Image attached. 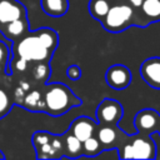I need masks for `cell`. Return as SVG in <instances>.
<instances>
[{
	"label": "cell",
	"instance_id": "22",
	"mask_svg": "<svg viewBox=\"0 0 160 160\" xmlns=\"http://www.w3.org/2000/svg\"><path fill=\"white\" fill-rule=\"evenodd\" d=\"M10 55H11V52H10L9 46L4 41L0 40V64H4L8 66V62L10 60Z\"/></svg>",
	"mask_w": 160,
	"mask_h": 160
},
{
	"label": "cell",
	"instance_id": "26",
	"mask_svg": "<svg viewBox=\"0 0 160 160\" xmlns=\"http://www.w3.org/2000/svg\"><path fill=\"white\" fill-rule=\"evenodd\" d=\"M126 0H112V2H125Z\"/></svg>",
	"mask_w": 160,
	"mask_h": 160
},
{
	"label": "cell",
	"instance_id": "2",
	"mask_svg": "<svg viewBox=\"0 0 160 160\" xmlns=\"http://www.w3.org/2000/svg\"><path fill=\"white\" fill-rule=\"evenodd\" d=\"M44 112L51 116H60L66 114L71 108L82 104L81 99L76 96L72 90L61 82H51L44 85Z\"/></svg>",
	"mask_w": 160,
	"mask_h": 160
},
{
	"label": "cell",
	"instance_id": "12",
	"mask_svg": "<svg viewBox=\"0 0 160 160\" xmlns=\"http://www.w3.org/2000/svg\"><path fill=\"white\" fill-rule=\"evenodd\" d=\"M42 88H34L26 91L21 105L22 108H25L29 111H42L44 112V91Z\"/></svg>",
	"mask_w": 160,
	"mask_h": 160
},
{
	"label": "cell",
	"instance_id": "23",
	"mask_svg": "<svg viewBox=\"0 0 160 160\" xmlns=\"http://www.w3.org/2000/svg\"><path fill=\"white\" fill-rule=\"evenodd\" d=\"M66 76L72 80V81H76L81 78V69L79 65L74 64V65H70L68 69H66Z\"/></svg>",
	"mask_w": 160,
	"mask_h": 160
},
{
	"label": "cell",
	"instance_id": "7",
	"mask_svg": "<svg viewBox=\"0 0 160 160\" xmlns=\"http://www.w3.org/2000/svg\"><path fill=\"white\" fill-rule=\"evenodd\" d=\"M28 19L26 8L18 0H0V31L8 24Z\"/></svg>",
	"mask_w": 160,
	"mask_h": 160
},
{
	"label": "cell",
	"instance_id": "24",
	"mask_svg": "<svg viewBox=\"0 0 160 160\" xmlns=\"http://www.w3.org/2000/svg\"><path fill=\"white\" fill-rule=\"evenodd\" d=\"M6 65H4V64H0V84L2 82V80L6 78V76H9L8 74H6Z\"/></svg>",
	"mask_w": 160,
	"mask_h": 160
},
{
	"label": "cell",
	"instance_id": "5",
	"mask_svg": "<svg viewBox=\"0 0 160 160\" xmlns=\"http://www.w3.org/2000/svg\"><path fill=\"white\" fill-rule=\"evenodd\" d=\"M124 115L122 105L114 99H104L96 108L98 125H118Z\"/></svg>",
	"mask_w": 160,
	"mask_h": 160
},
{
	"label": "cell",
	"instance_id": "20",
	"mask_svg": "<svg viewBox=\"0 0 160 160\" xmlns=\"http://www.w3.org/2000/svg\"><path fill=\"white\" fill-rule=\"evenodd\" d=\"M50 132L48 131H35L32 134V138H31V142L34 145V148H39L46 142L50 141Z\"/></svg>",
	"mask_w": 160,
	"mask_h": 160
},
{
	"label": "cell",
	"instance_id": "9",
	"mask_svg": "<svg viewBox=\"0 0 160 160\" xmlns=\"http://www.w3.org/2000/svg\"><path fill=\"white\" fill-rule=\"evenodd\" d=\"M95 135L104 149H115L124 139L125 132L119 129L118 125H99V128H96Z\"/></svg>",
	"mask_w": 160,
	"mask_h": 160
},
{
	"label": "cell",
	"instance_id": "8",
	"mask_svg": "<svg viewBox=\"0 0 160 160\" xmlns=\"http://www.w3.org/2000/svg\"><path fill=\"white\" fill-rule=\"evenodd\" d=\"M131 71L122 64L111 65L105 74L106 84L115 90H124L131 82Z\"/></svg>",
	"mask_w": 160,
	"mask_h": 160
},
{
	"label": "cell",
	"instance_id": "1",
	"mask_svg": "<svg viewBox=\"0 0 160 160\" xmlns=\"http://www.w3.org/2000/svg\"><path fill=\"white\" fill-rule=\"evenodd\" d=\"M58 32L50 28L28 31L21 39L12 42V58H20L29 64L51 60L58 48Z\"/></svg>",
	"mask_w": 160,
	"mask_h": 160
},
{
	"label": "cell",
	"instance_id": "27",
	"mask_svg": "<svg viewBox=\"0 0 160 160\" xmlns=\"http://www.w3.org/2000/svg\"><path fill=\"white\" fill-rule=\"evenodd\" d=\"M0 159H5V155L2 154V151L0 150Z\"/></svg>",
	"mask_w": 160,
	"mask_h": 160
},
{
	"label": "cell",
	"instance_id": "3",
	"mask_svg": "<svg viewBox=\"0 0 160 160\" xmlns=\"http://www.w3.org/2000/svg\"><path fill=\"white\" fill-rule=\"evenodd\" d=\"M118 156L120 159H155L156 144L152 140V135L136 132L134 135L125 134L124 139L119 144Z\"/></svg>",
	"mask_w": 160,
	"mask_h": 160
},
{
	"label": "cell",
	"instance_id": "10",
	"mask_svg": "<svg viewBox=\"0 0 160 160\" xmlns=\"http://www.w3.org/2000/svg\"><path fill=\"white\" fill-rule=\"evenodd\" d=\"M142 80L154 89H160V58L152 56L144 60L140 65Z\"/></svg>",
	"mask_w": 160,
	"mask_h": 160
},
{
	"label": "cell",
	"instance_id": "16",
	"mask_svg": "<svg viewBox=\"0 0 160 160\" xmlns=\"http://www.w3.org/2000/svg\"><path fill=\"white\" fill-rule=\"evenodd\" d=\"M112 4H114L112 0H90L88 4V9L90 15L95 20L101 21L110 10Z\"/></svg>",
	"mask_w": 160,
	"mask_h": 160
},
{
	"label": "cell",
	"instance_id": "17",
	"mask_svg": "<svg viewBox=\"0 0 160 160\" xmlns=\"http://www.w3.org/2000/svg\"><path fill=\"white\" fill-rule=\"evenodd\" d=\"M101 150H104V148L96 135H92L85 141H82V156L95 158L99 152H101Z\"/></svg>",
	"mask_w": 160,
	"mask_h": 160
},
{
	"label": "cell",
	"instance_id": "11",
	"mask_svg": "<svg viewBox=\"0 0 160 160\" xmlns=\"http://www.w3.org/2000/svg\"><path fill=\"white\" fill-rule=\"evenodd\" d=\"M98 122H95L89 116H79L70 124L69 131H71L81 142L89 139L90 136L95 135Z\"/></svg>",
	"mask_w": 160,
	"mask_h": 160
},
{
	"label": "cell",
	"instance_id": "14",
	"mask_svg": "<svg viewBox=\"0 0 160 160\" xmlns=\"http://www.w3.org/2000/svg\"><path fill=\"white\" fill-rule=\"evenodd\" d=\"M64 136V158H79L82 156V142L71 132L66 131Z\"/></svg>",
	"mask_w": 160,
	"mask_h": 160
},
{
	"label": "cell",
	"instance_id": "15",
	"mask_svg": "<svg viewBox=\"0 0 160 160\" xmlns=\"http://www.w3.org/2000/svg\"><path fill=\"white\" fill-rule=\"evenodd\" d=\"M42 11L52 18L64 16L69 10V0H40Z\"/></svg>",
	"mask_w": 160,
	"mask_h": 160
},
{
	"label": "cell",
	"instance_id": "18",
	"mask_svg": "<svg viewBox=\"0 0 160 160\" xmlns=\"http://www.w3.org/2000/svg\"><path fill=\"white\" fill-rule=\"evenodd\" d=\"M35 150H36L38 159H60V158H62L60 155V152H58L54 149V146L50 144V141L39 148H35Z\"/></svg>",
	"mask_w": 160,
	"mask_h": 160
},
{
	"label": "cell",
	"instance_id": "19",
	"mask_svg": "<svg viewBox=\"0 0 160 160\" xmlns=\"http://www.w3.org/2000/svg\"><path fill=\"white\" fill-rule=\"evenodd\" d=\"M14 101L10 99V96L8 95V92L0 88V119L4 118L11 109Z\"/></svg>",
	"mask_w": 160,
	"mask_h": 160
},
{
	"label": "cell",
	"instance_id": "6",
	"mask_svg": "<svg viewBox=\"0 0 160 160\" xmlns=\"http://www.w3.org/2000/svg\"><path fill=\"white\" fill-rule=\"evenodd\" d=\"M160 124V114L154 109H142L136 112L134 118V126L136 132L152 135L158 131Z\"/></svg>",
	"mask_w": 160,
	"mask_h": 160
},
{
	"label": "cell",
	"instance_id": "28",
	"mask_svg": "<svg viewBox=\"0 0 160 160\" xmlns=\"http://www.w3.org/2000/svg\"><path fill=\"white\" fill-rule=\"evenodd\" d=\"M159 135H160V124H159V128H158V131H156Z\"/></svg>",
	"mask_w": 160,
	"mask_h": 160
},
{
	"label": "cell",
	"instance_id": "4",
	"mask_svg": "<svg viewBox=\"0 0 160 160\" xmlns=\"http://www.w3.org/2000/svg\"><path fill=\"white\" fill-rule=\"evenodd\" d=\"M100 22L102 28L109 32H121L130 26H139L140 19L138 9H134L125 1L114 2Z\"/></svg>",
	"mask_w": 160,
	"mask_h": 160
},
{
	"label": "cell",
	"instance_id": "25",
	"mask_svg": "<svg viewBox=\"0 0 160 160\" xmlns=\"http://www.w3.org/2000/svg\"><path fill=\"white\" fill-rule=\"evenodd\" d=\"M142 1H144V0H126V2H128V4H130L134 9H139V8L141 6Z\"/></svg>",
	"mask_w": 160,
	"mask_h": 160
},
{
	"label": "cell",
	"instance_id": "21",
	"mask_svg": "<svg viewBox=\"0 0 160 160\" xmlns=\"http://www.w3.org/2000/svg\"><path fill=\"white\" fill-rule=\"evenodd\" d=\"M50 144L54 146V149L60 152V155L64 158V136L62 135H50Z\"/></svg>",
	"mask_w": 160,
	"mask_h": 160
},
{
	"label": "cell",
	"instance_id": "13",
	"mask_svg": "<svg viewBox=\"0 0 160 160\" xmlns=\"http://www.w3.org/2000/svg\"><path fill=\"white\" fill-rule=\"evenodd\" d=\"M139 12L144 21V26L160 21V0H144L139 8Z\"/></svg>",
	"mask_w": 160,
	"mask_h": 160
}]
</instances>
